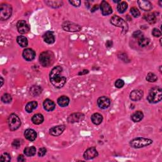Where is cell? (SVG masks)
Masks as SVG:
<instances>
[{"instance_id":"obj_7","label":"cell","mask_w":162,"mask_h":162,"mask_svg":"<svg viewBox=\"0 0 162 162\" xmlns=\"http://www.w3.org/2000/svg\"><path fill=\"white\" fill-rule=\"evenodd\" d=\"M8 124L9 128L12 131L17 130L21 125V121L20 118L15 114H11L8 119Z\"/></svg>"},{"instance_id":"obj_10","label":"cell","mask_w":162,"mask_h":162,"mask_svg":"<svg viewBox=\"0 0 162 162\" xmlns=\"http://www.w3.org/2000/svg\"><path fill=\"white\" fill-rule=\"evenodd\" d=\"M98 156V152L94 147L89 148L84 152V158L85 160H91Z\"/></svg>"},{"instance_id":"obj_15","label":"cell","mask_w":162,"mask_h":162,"mask_svg":"<svg viewBox=\"0 0 162 162\" xmlns=\"http://www.w3.org/2000/svg\"><path fill=\"white\" fill-rule=\"evenodd\" d=\"M143 92L141 90H134L130 94V100L134 101H137L141 100L143 96Z\"/></svg>"},{"instance_id":"obj_28","label":"cell","mask_w":162,"mask_h":162,"mask_svg":"<svg viewBox=\"0 0 162 162\" xmlns=\"http://www.w3.org/2000/svg\"><path fill=\"white\" fill-rule=\"evenodd\" d=\"M144 19H145L148 22V23H150L151 24L155 23L156 20V15L153 13L145 14V15H144Z\"/></svg>"},{"instance_id":"obj_41","label":"cell","mask_w":162,"mask_h":162,"mask_svg":"<svg viewBox=\"0 0 162 162\" xmlns=\"http://www.w3.org/2000/svg\"><path fill=\"white\" fill-rule=\"evenodd\" d=\"M46 151H47V150L45 148H40V149L39 150V151H38V156L39 157L44 156L45 155H46Z\"/></svg>"},{"instance_id":"obj_5","label":"cell","mask_w":162,"mask_h":162,"mask_svg":"<svg viewBox=\"0 0 162 162\" xmlns=\"http://www.w3.org/2000/svg\"><path fill=\"white\" fill-rule=\"evenodd\" d=\"M111 23L116 27H119L122 29V34H125L127 33L129 27L127 23L124 19L120 17L114 15L111 19Z\"/></svg>"},{"instance_id":"obj_47","label":"cell","mask_w":162,"mask_h":162,"mask_svg":"<svg viewBox=\"0 0 162 162\" xmlns=\"http://www.w3.org/2000/svg\"><path fill=\"white\" fill-rule=\"evenodd\" d=\"M0 79H1V86L0 87H2L3 86V82H4V80L3 79L2 77H0Z\"/></svg>"},{"instance_id":"obj_19","label":"cell","mask_w":162,"mask_h":162,"mask_svg":"<svg viewBox=\"0 0 162 162\" xmlns=\"http://www.w3.org/2000/svg\"><path fill=\"white\" fill-rule=\"evenodd\" d=\"M43 106L45 110L47 111H52L55 108V103L49 99H46L43 102Z\"/></svg>"},{"instance_id":"obj_21","label":"cell","mask_w":162,"mask_h":162,"mask_svg":"<svg viewBox=\"0 0 162 162\" xmlns=\"http://www.w3.org/2000/svg\"><path fill=\"white\" fill-rule=\"evenodd\" d=\"M43 89L39 85H33L30 89V94L34 97L38 96L41 94Z\"/></svg>"},{"instance_id":"obj_42","label":"cell","mask_w":162,"mask_h":162,"mask_svg":"<svg viewBox=\"0 0 162 162\" xmlns=\"http://www.w3.org/2000/svg\"><path fill=\"white\" fill-rule=\"evenodd\" d=\"M69 3L75 7H79L81 4V1H78V0H75V1H69Z\"/></svg>"},{"instance_id":"obj_40","label":"cell","mask_w":162,"mask_h":162,"mask_svg":"<svg viewBox=\"0 0 162 162\" xmlns=\"http://www.w3.org/2000/svg\"><path fill=\"white\" fill-rule=\"evenodd\" d=\"M21 141L20 139H15L12 142V146L14 148H19L21 146Z\"/></svg>"},{"instance_id":"obj_34","label":"cell","mask_w":162,"mask_h":162,"mask_svg":"<svg viewBox=\"0 0 162 162\" xmlns=\"http://www.w3.org/2000/svg\"><path fill=\"white\" fill-rule=\"evenodd\" d=\"M157 79H158V78H157V76L155 74L151 72L148 74L146 77V80L148 81V82H154L157 80Z\"/></svg>"},{"instance_id":"obj_32","label":"cell","mask_w":162,"mask_h":162,"mask_svg":"<svg viewBox=\"0 0 162 162\" xmlns=\"http://www.w3.org/2000/svg\"><path fill=\"white\" fill-rule=\"evenodd\" d=\"M150 39L148 38H142L141 39H139L138 41V44L141 47H145L146 46H148V44L150 43Z\"/></svg>"},{"instance_id":"obj_31","label":"cell","mask_w":162,"mask_h":162,"mask_svg":"<svg viewBox=\"0 0 162 162\" xmlns=\"http://www.w3.org/2000/svg\"><path fill=\"white\" fill-rule=\"evenodd\" d=\"M128 4L125 1H120L117 5V10L120 13H124L127 9Z\"/></svg>"},{"instance_id":"obj_25","label":"cell","mask_w":162,"mask_h":162,"mask_svg":"<svg viewBox=\"0 0 162 162\" xmlns=\"http://www.w3.org/2000/svg\"><path fill=\"white\" fill-rule=\"evenodd\" d=\"M44 121V116L42 114H38L34 115L32 117L33 123L35 125L41 124Z\"/></svg>"},{"instance_id":"obj_6","label":"cell","mask_w":162,"mask_h":162,"mask_svg":"<svg viewBox=\"0 0 162 162\" xmlns=\"http://www.w3.org/2000/svg\"><path fill=\"white\" fill-rule=\"evenodd\" d=\"M12 7L7 3H3L0 6V19L6 20L12 15Z\"/></svg>"},{"instance_id":"obj_37","label":"cell","mask_w":162,"mask_h":162,"mask_svg":"<svg viewBox=\"0 0 162 162\" xmlns=\"http://www.w3.org/2000/svg\"><path fill=\"white\" fill-rule=\"evenodd\" d=\"M125 83H124V81L122 79H118L116 80V82H115V86L116 88H122L124 87Z\"/></svg>"},{"instance_id":"obj_35","label":"cell","mask_w":162,"mask_h":162,"mask_svg":"<svg viewBox=\"0 0 162 162\" xmlns=\"http://www.w3.org/2000/svg\"><path fill=\"white\" fill-rule=\"evenodd\" d=\"M11 160V156L8 153H4L1 156V158H0V161H10Z\"/></svg>"},{"instance_id":"obj_4","label":"cell","mask_w":162,"mask_h":162,"mask_svg":"<svg viewBox=\"0 0 162 162\" xmlns=\"http://www.w3.org/2000/svg\"><path fill=\"white\" fill-rule=\"evenodd\" d=\"M153 143V141L150 139L145 137H137L132 139L130 142V145L134 148H141L149 146Z\"/></svg>"},{"instance_id":"obj_29","label":"cell","mask_w":162,"mask_h":162,"mask_svg":"<svg viewBox=\"0 0 162 162\" xmlns=\"http://www.w3.org/2000/svg\"><path fill=\"white\" fill-rule=\"evenodd\" d=\"M24 153L26 156H33L35 155V153H36V149H35V148L34 146L27 147L24 149Z\"/></svg>"},{"instance_id":"obj_30","label":"cell","mask_w":162,"mask_h":162,"mask_svg":"<svg viewBox=\"0 0 162 162\" xmlns=\"http://www.w3.org/2000/svg\"><path fill=\"white\" fill-rule=\"evenodd\" d=\"M45 3L47 4L49 7L54 8H57L63 5L62 1H45Z\"/></svg>"},{"instance_id":"obj_22","label":"cell","mask_w":162,"mask_h":162,"mask_svg":"<svg viewBox=\"0 0 162 162\" xmlns=\"http://www.w3.org/2000/svg\"><path fill=\"white\" fill-rule=\"evenodd\" d=\"M58 104L61 107H66L69 105L70 103L69 98L66 96H62L58 99Z\"/></svg>"},{"instance_id":"obj_18","label":"cell","mask_w":162,"mask_h":162,"mask_svg":"<svg viewBox=\"0 0 162 162\" xmlns=\"http://www.w3.org/2000/svg\"><path fill=\"white\" fill-rule=\"evenodd\" d=\"M137 3L139 4V7L144 11H146V12L150 11L153 8L152 4L149 1L140 0V1H137Z\"/></svg>"},{"instance_id":"obj_44","label":"cell","mask_w":162,"mask_h":162,"mask_svg":"<svg viewBox=\"0 0 162 162\" xmlns=\"http://www.w3.org/2000/svg\"><path fill=\"white\" fill-rule=\"evenodd\" d=\"M106 45L107 47L112 46V41H108L107 43H106Z\"/></svg>"},{"instance_id":"obj_16","label":"cell","mask_w":162,"mask_h":162,"mask_svg":"<svg viewBox=\"0 0 162 162\" xmlns=\"http://www.w3.org/2000/svg\"><path fill=\"white\" fill-rule=\"evenodd\" d=\"M84 118V114H81V113H76V114H73L70 115L68 119L69 122L70 123H75V122H79L80 121L82 120Z\"/></svg>"},{"instance_id":"obj_36","label":"cell","mask_w":162,"mask_h":162,"mask_svg":"<svg viewBox=\"0 0 162 162\" xmlns=\"http://www.w3.org/2000/svg\"><path fill=\"white\" fill-rule=\"evenodd\" d=\"M130 13H131L132 15L135 18L139 17V16L141 15L140 12H139V10L136 7L131 8V9H130Z\"/></svg>"},{"instance_id":"obj_26","label":"cell","mask_w":162,"mask_h":162,"mask_svg":"<svg viewBox=\"0 0 162 162\" xmlns=\"http://www.w3.org/2000/svg\"><path fill=\"white\" fill-rule=\"evenodd\" d=\"M38 107V103L35 101H30L25 106V111L27 113H32L33 111L34 110Z\"/></svg>"},{"instance_id":"obj_13","label":"cell","mask_w":162,"mask_h":162,"mask_svg":"<svg viewBox=\"0 0 162 162\" xmlns=\"http://www.w3.org/2000/svg\"><path fill=\"white\" fill-rule=\"evenodd\" d=\"M22 56L27 61H33L35 57V53L33 49L27 48L23 51L22 53Z\"/></svg>"},{"instance_id":"obj_38","label":"cell","mask_w":162,"mask_h":162,"mask_svg":"<svg viewBox=\"0 0 162 162\" xmlns=\"http://www.w3.org/2000/svg\"><path fill=\"white\" fill-rule=\"evenodd\" d=\"M133 37L134 38L139 39L143 38V34L140 30H136L133 33Z\"/></svg>"},{"instance_id":"obj_14","label":"cell","mask_w":162,"mask_h":162,"mask_svg":"<svg viewBox=\"0 0 162 162\" xmlns=\"http://www.w3.org/2000/svg\"><path fill=\"white\" fill-rule=\"evenodd\" d=\"M65 129V125H60L55 126L49 129V134L53 136H58L61 135Z\"/></svg>"},{"instance_id":"obj_20","label":"cell","mask_w":162,"mask_h":162,"mask_svg":"<svg viewBox=\"0 0 162 162\" xmlns=\"http://www.w3.org/2000/svg\"><path fill=\"white\" fill-rule=\"evenodd\" d=\"M43 39L45 43H46L49 44H51L55 43V38L53 33L51 31H48L43 35Z\"/></svg>"},{"instance_id":"obj_12","label":"cell","mask_w":162,"mask_h":162,"mask_svg":"<svg viewBox=\"0 0 162 162\" xmlns=\"http://www.w3.org/2000/svg\"><path fill=\"white\" fill-rule=\"evenodd\" d=\"M100 8L101 10V13L103 15H108L113 12V10L110 5V4L106 2V1H103L100 4Z\"/></svg>"},{"instance_id":"obj_17","label":"cell","mask_w":162,"mask_h":162,"mask_svg":"<svg viewBox=\"0 0 162 162\" xmlns=\"http://www.w3.org/2000/svg\"><path fill=\"white\" fill-rule=\"evenodd\" d=\"M25 138L29 141H34L37 137V133L32 129H27L24 132Z\"/></svg>"},{"instance_id":"obj_39","label":"cell","mask_w":162,"mask_h":162,"mask_svg":"<svg viewBox=\"0 0 162 162\" xmlns=\"http://www.w3.org/2000/svg\"><path fill=\"white\" fill-rule=\"evenodd\" d=\"M152 34L154 35L155 37L156 38H158V37H160L161 35V31L157 28H155L153 29V31H152Z\"/></svg>"},{"instance_id":"obj_27","label":"cell","mask_w":162,"mask_h":162,"mask_svg":"<svg viewBox=\"0 0 162 162\" xmlns=\"http://www.w3.org/2000/svg\"><path fill=\"white\" fill-rule=\"evenodd\" d=\"M17 43L19 44L21 47H27L28 46V40L23 35H20V36H18L17 38Z\"/></svg>"},{"instance_id":"obj_23","label":"cell","mask_w":162,"mask_h":162,"mask_svg":"<svg viewBox=\"0 0 162 162\" xmlns=\"http://www.w3.org/2000/svg\"><path fill=\"white\" fill-rule=\"evenodd\" d=\"M103 116L100 114L96 113V114H94L91 116L92 122L94 124H95V125L101 124V122H103Z\"/></svg>"},{"instance_id":"obj_2","label":"cell","mask_w":162,"mask_h":162,"mask_svg":"<svg viewBox=\"0 0 162 162\" xmlns=\"http://www.w3.org/2000/svg\"><path fill=\"white\" fill-rule=\"evenodd\" d=\"M55 56L54 54L51 51H45L40 54L39 62L41 65L44 67H48L53 65Z\"/></svg>"},{"instance_id":"obj_24","label":"cell","mask_w":162,"mask_h":162,"mask_svg":"<svg viewBox=\"0 0 162 162\" xmlns=\"http://www.w3.org/2000/svg\"><path fill=\"white\" fill-rule=\"evenodd\" d=\"M144 117V114L141 111H137L134 113L131 116V119L134 122H139L142 120Z\"/></svg>"},{"instance_id":"obj_45","label":"cell","mask_w":162,"mask_h":162,"mask_svg":"<svg viewBox=\"0 0 162 162\" xmlns=\"http://www.w3.org/2000/svg\"><path fill=\"white\" fill-rule=\"evenodd\" d=\"M89 72V71L88 70H84L82 72H79V75H84V74H88Z\"/></svg>"},{"instance_id":"obj_8","label":"cell","mask_w":162,"mask_h":162,"mask_svg":"<svg viewBox=\"0 0 162 162\" xmlns=\"http://www.w3.org/2000/svg\"><path fill=\"white\" fill-rule=\"evenodd\" d=\"M62 27L65 30L69 32H78L81 29V27L70 22H65L62 25Z\"/></svg>"},{"instance_id":"obj_11","label":"cell","mask_w":162,"mask_h":162,"mask_svg":"<svg viewBox=\"0 0 162 162\" xmlns=\"http://www.w3.org/2000/svg\"><path fill=\"white\" fill-rule=\"evenodd\" d=\"M97 103L98 106L101 109H106L110 105V100L106 96H101L98 99Z\"/></svg>"},{"instance_id":"obj_9","label":"cell","mask_w":162,"mask_h":162,"mask_svg":"<svg viewBox=\"0 0 162 162\" xmlns=\"http://www.w3.org/2000/svg\"><path fill=\"white\" fill-rule=\"evenodd\" d=\"M17 27L19 33L22 34H25L29 33L30 27L25 20H19L17 24Z\"/></svg>"},{"instance_id":"obj_3","label":"cell","mask_w":162,"mask_h":162,"mask_svg":"<svg viewBox=\"0 0 162 162\" xmlns=\"http://www.w3.org/2000/svg\"><path fill=\"white\" fill-rule=\"evenodd\" d=\"M162 99V89L160 87L152 88L147 97V100L150 103H157Z\"/></svg>"},{"instance_id":"obj_46","label":"cell","mask_w":162,"mask_h":162,"mask_svg":"<svg viewBox=\"0 0 162 162\" xmlns=\"http://www.w3.org/2000/svg\"><path fill=\"white\" fill-rule=\"evenodd\" d=\"M98 7H99V6L98 5V4H96V5H94V7L91 9V11L92 12H94V11H96V10H97V9L98 8Z\"/></svg>"},{"instance_id":"obj_33","label":"cell","mask_w":162,"mask_h":162,"mask_svg":"<svg viewBox=\"0 0 162 162\" xmlns=\"http://www.w3.org/2000/svg\"><path fill=\"white\" fill-rule=\"evenodd\" d=\"M1 101L4 103H10L12 101V97L10 94H4L1 97Z\"/></svg>"},{"instance_id":"obj_1","label":"cell","mask_w":162,"mask_h":162,"mask_svg":"<svg viewBox=\"0 0 162 162\" xmlns=\"http://www.w3.org/2000/svg\"><path fill=\"white\" fill-rule=\"evenodd\" d=\"M63 71L62 67L60 66H56L51 70L49 74V80L51 83L56 88H61L66 83L67 78L61 76V74Z\"/></svg>"},{"instance_id":"obj_43","label":"cell","mask_w":162,"mask_h":162,"mask_svg":"<svg viewBox=\"0 0 162 162\" xmlns=\"http://www.w3.org/2000/svg\"><path fill=\"white\" fill-rule=\"evenodd\" d=\"M17 161H19V162L25 161V158H24V156L23 155H19V156H18Z\"/></svg>"}]
</instances>
